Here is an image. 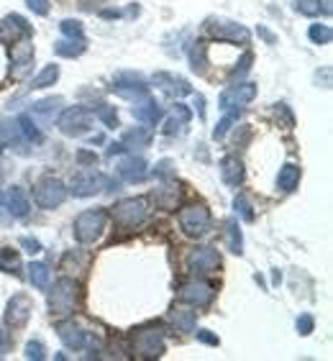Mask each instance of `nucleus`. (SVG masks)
<instances>
[{
	"label": "nucleus",
	"mask_w": 333,
	"mask_h": 361,
	"mask_svg": "<svg viewBox=\"0 0 333 361\" xmlns=\"http://www.w3.org/2000/svg\"><path fill=\"white\" fill-rule=\"evenodd\" d=\"M131 351L136 359H159L164 354V328L159 323L136 328L131 334Z\"/></svg>",
	"instance_id": "obj_1"
},
{
	"label": "nucleus",
	"mask_w": 333,
	"mask_h": 361,
	"mask_svg": "<svg viewBox=\"0 0 333 361\" xmlns=\"http://www.w3.org/2000/svg\"><path fill=\"white\" fill-rule=\"evenodd\" d=\"M47 302L52 315H70L77 305V298H80V287H77L75 279L62 277L56 279L54 287H47Z\"/></svg>",
	"instance_id": "obj_2"
},
{
	"label": "nucleus",
	"mask_w": 333,
	"mask_h": 361,
	"mask_svg": "<svg viewBox=\"0 0 333 361\" xmlns=\"http://www.w3.org/2000/svg\"><path fill=\"white\" fill-rule=\"evenodd\" d=\"M105 221H108V213H105L103 208L83 210V213L75 218V238L80 243H95L97 238L103 236Z\"/></svg>",
	"instance_id": "obj_3"
},
{
	"label": "nucleus",
	"mask_w": 333,
	"mask_h": 361,
	"mask_svg": "<svg viewBox=\"0 0 333 361\" xmlns=\"http://www.w3.org/2000/svg\"><path fill=\"white\" fill-rule=\"evenodd\" d=\"M146 216H149V202H146V197H126V200H121L113 208V221L126 231L139 228L141 223L146 221Z\"/></svg>",
	"instance_id": "obj_4"
},
{
	"label": "nucleus",
	"mask_w": 333,
	"mask_h": 361,
	"mask_svg": "<svg viewBox=\"0 0 333 361\" xmlns=\"http://www.w3.org/2000/svg\"><path fill=\"white\" fill-rule=\"evenodd\" d=\"M56 126L64 136H85L92 128V111L85 105H75V108H64L56 118Z\"/></svg>",
	"instance_id": "obj_5"
},
{
	"label": "nucleus",
	"mask_w": 333,
	"mask_h": 361,
	"mask_svg": "<svg viewBox=\"0 0 333 361\" xmlns=\"http://www.w3.org/2000/svg\"><path fill=\"white\" fill-rule=\"evenodd\" d=\"M56 334H59V341H62L67 348H75V351H80V348L90 346V351H95L97 348V338L92 334H87L80 323H75L72 318L67 320H59L56 323Z\"/></svg>",
	"instance_id": "obj_6"
},
{
	"label": "nucleus",
	"mask_w": 333,
	"mask_h": 361,
	"mask_svg": "<svg viewBox=\"0 0 333 361\" xmlns=\"http://www.w3.org/2000/svg\"><path fill=\"white\" fill-rule=\"evenodd\" d=\"M64 200H67V188H64L62 180L44 177V180L36 182V202H39V208L54 210V208H59Z\"/></svg>",
	"instance_id": "obj_7"
},
{
	"label": "nucleus",
	"mask_w": 333,
	"mask_h": 361,
	"mask_svg": "<svg viewBox=\"0 0 333 361\" xmlns=\"http://www.w3.org/2000/svg\"><path fill=\"white\" fill-rule=\"evenodd\" d=\"M113 92L123 100H141V97L149 95V87H146L144 77L136 75V72H119L113 75Z\"/></svg>",
	"instance_id": "obj_8"
},
{
	"label": "nucleus",
	"mask_w": 333,
	"mask_h": 361,
	"mask_svg": "<svg viewBox=\"0 0 333 361\" xmlns=\"http://www.w3.org/2000/svg\"><path fill=\"white\" fill-rule=\"evenodd\" d=\"M180 228L193 238L208 233L210 210L205 205H188L185 210H180Z\"/></svg>",
	"instance_id": "obj_9"
},
{
	"label": "nucleus",
	"mask_w": 333,
	"mask_h": 361,
	"mask_svg": "<svg viewBox=\"0 0 333 361\" xmlns=\"http://www.w3.org/2000/svg\"><path fill=\"white\" fill-rule=\"evenodd\" d=\"M208 34L218 42H231V44H249V31L236 21H229V18H210L208 21Z\"/></svg>",
	"instance_id": "obj_10"
},
{
	"label": "nucleus",
	"mask_w": 333,
	"mask_h": 361,
	"mask_svg": "<svg viewBox=\"0 0 333 361\" xmlns=\"http://www.w3.org/2000/svg\"><path fill=\"white\" fill-rule=\"evenodd\" d=\"M64 108V97L54 95V97H44V100H36L31 105V111H28V118L34 121L39 128H47L52 126L56 118H59V113Z\"/></svg>",
	"instance_id": "obj_11"
},
{
	"label": "nucleus",
	"mask_w": 333,
	"mask_h": 361,
	"mask_svg": "<svg viewBox=\"0 0 333 361\" xmlns=\"http://www.w3.org/2000/svg\"><path fill=\"white\" fill-rule=\"evenodd\" d=\"M105 188H111V180L100 172H92V169L77 172L75 180H72V195L75 197H90V195L100 192Z\"/></svg>",
	"instance_id": "obj_12"
},
{
	"label": "nucleus",
	"mask_w": 333,
	"mask_h": 361,
	"mask_svg": "<svg viewBox=\"0 0 333 361\" xmlns=\"http://www.w3.org/2000/svg\"><path fill=\"white\" fill-rule=\"evenodd\" d=\"M215 298V287L210 282H202V279H193V282H185L180 287V300L188 302L193 307H208Z\"/></svg>",
	"instance_id": "obj_13"
},
{
	"label": "nucleus",
	"mask_w": 333,
	"mask_h": 361,
	"mask_svg": "<svg viewBox=\"0 0 333 361\" xmlns=\"http://www.w3.org/2000/svg\"><path fill=\"white\" fill-rule=\"evenodd\" d=\"M257 97V85L254 82H238L234 87H226L218 97V103H221L223 111H234V108H243V105H249L251 100Z\"/></svg>",
	"instance_id": "obj_14"
},
{
	"label": "nucleus",
	"mask_w": 333,
	"mask_h": 361,
	"mask_svg": "<svg viewBox=\"0 0 333 361\" xmlns=\"http://www.w3.org/2000/svg\"><path fill=\"white\" fill-rule=\"evenodd\" d=\"M188 269L193 274H213L215 269H221V257L213 246H200L188 254Z\"/></svg>",
	"instance_id": "obj_15"
},
{
	"label": "nucleus",
	"mask_w": 333,
	"mask_h": 361,
	"mask_svg": "<svg viewBox=\"0 0 333 361\" xmlns=\"http://www.w3.org/2000/svg\"><path fill=\"white\" fill-rule=\"evenodd\" d=\"M11 62H13L11 75L16 80H23L31 72V67H34V47L28 42V36H23L21 42L13 44V49H11Z\"/></svg>",
	"instance_id": "obj_16"
},
{
	"label": "nucleus",
	"mask_w": 333,
	"mask_h": 361,
	"mask_svg": "<svg viewBox=\"0 0 333 361\" xmlns=\"http://www.w3.org/2000/svg\"><path fill=\"white\" fill-rule=\"evenodd\" d=\"M152 82L157 85L166 97H174V100H180V97H185V95L193 92V87H190L188 80H185V77L172 75V72H154Z\"/></svg>",
	"instance_id": "obj_17"
},
{
	"label": "nucleus",
	"mask_w": 333,
	"mask_h": 361,
	"mask_svg": "<svg viewBox=\"0 0 333 361\" xmlns=\"http://www.w3.org/2000/svg\"><path fill=\"white\" fill-rule=\"evenodd\" d=\"M31 310H34V302L28 295H13V300L8 302L6 307V323L11 328H23L31 318Z\"/></svg>",
	"instance_id": "obj_18"
},
{
	"label": "nucleus",
	"mask_w": 333,
	"mask_h": 361,
	"mask_svg": "<svg viewBox=\"0 0 333 361\" xmlns=\"http://www.w3.org/2000/svg\"><path fill=\"white\" fill-rule=\"evenodd\" d=\"M133 118L141 121L144 126H157L162 118H164V108H162L154 97H141V100H136V105H133Z\"/></svg>",
	"instance_id": "obj_19"
},
{
	"label": "nucleus",
	"mask_w": 333,
	"mask_h": 361,
	"mask_svg": "<svg viewBox=\"0 0 333 361\" xmlns=\"http://www.w3.org/2000/svg\"><path fill=\"white\" fill-rule=\"evenodd\" d=\"M119 177L126 182H144L146 180V161L141 159V157H136V154H131V157H126V159L119 161Z\"/></svg>",
	"instance_id": "obj_20"
},
{
	"label": "nucleus",
	"mask_w": 333,
	"mask_h": 361,
	"mask_svg": "<svg viewBox=\"0 0 333 361\" xmlns=\"http://www.w3.org/2000/svg\"><path fill=\"white\" fill-rule=\"evenodd\" d=\"M154 200H157V208L162 210H177L182 200V188L174 185L172 180H162V188L154 192Z\"/></svg>",
	"instance_id": "obj_21"
},
{
	"label": "nucleus",
	"mask_w": 333,
	"mask_h": 361,
	"mask_svg": "<svg viewBox=\"0 0 333 361\" xmlns=\"http://www.w3.org/2000/svg\"><path fill=\"white\" fill-rule=\"evenodd\" d=\"M221 177L229 188H238L243 182V164L238 157H223L221 159Z\"/></svg>",
	"instance_id": "obj_22"
},
{
	"label": "nucleus",
	"mask_w": 333,
	"mask_h": 361,
	"mask_svg": "<svg viewBox=\"0 0 333 361\" xmlns=\"http://www.w3.org/2000/svg\"><path fill=\"white\" fill-rule=\"evenodd\" d=\"M6 208L13 218H26L28 210H31V202H28L26 192L21 188H11L6 195Z\"/></svg>",
	"instance_id": "obj_23"
},
{
	"label": "nucleus",
	"mask_w": 333,
	"mask_h": 361,
	"mask_svg": "<svg viewBox=\"0 0 333 361\" xmlns=\"http://www.w3.org/2000/svg\"><path fill=\"white\" fill-rule=\"evenodd\" d=\"M87 42L85 39H62V42L54 44V54L64 56V59H75V56H83Z\"/></svg>",
	"instance_id": "obj_24"
},
{
	"label": "nucleus",
	"mask_w": 333,
	"mask_h": 361,
	"mask_svg": "<svg viewBox=\"0 0 333 361\" xmlns=\"http://www.w3.org/2000/svg\"><path fill=\"white\" fill-rule=\"evenodd\" d=\"M121 144L126 149H146V146L152 144V131L149 128H128L123 133V141Z\"/></svg>",
	"instance_id": "obj_25"
},
{
	"label": "nucleus",
	"mask_w": 333,
	"mask_h": 361,
	"mask_svg": "<svg viewBox=\"0 0 333 361\" xmlns=\"http://www.w3.org/2000/svg\"><path fill=\"white\" fill-rule=\"evenodd\" d=\"M226 249L231 251V254H243V236H241V228H238V221L236 218H231L229 223H226Z\"/></svg>",
	"instance_id": "obj_26"
},
{
	"label": "nucleus",
	"mask_w": 333,
	"mask_h": 361,
	"mask_svg": "<svg viewBox=\"0 0 333 361\" xmlns=\"http://www.w3.org/2000/svg\"><path fill=\"white\" fill-rule=\"evenodd\" d=\"M298 185H300V167H295V164H285L277 174V188L282 190V192H292Z\"/></svg>",
	"instance_id": "obj_27"
},
{
	"label": "nucleus",
	"mask_w": 333,
	"mask_h": 361,
	"mask_svg": "<svg viewBox=\"0 0 333 361\" xmlns=\"http://www.w3.org/2000/svg\"><path fill=\"white\" fill-rule=\"evenodd\" d=\"M0 271L6 274H21V254L11 246L0 249Z\"/></svg>",
	"instance_id": "obj_28"
},
{
	"label": "nucleus",
	"mask_w": 333,
	"mask_h": 361,
	"mask_svg": "<svg viewBox=\"0 0 333 361\" xmlns=\"http://www.w3.org/2000/svg\"><path fill=\"white\" fill-rule=\"evenodd\" d=\"M49 279H52V274H49L47 264H42V262H31V264H28V282H31L36 290H47Z\"/></svg>",
	"instance_id": "obj_29"
},
{
	"label": "nucleus",
	"mask_w": 333,
	"mask_h": 361,
	"mask_svg": "<svg viewBox=\"0 0 333 361\" xmlns=\"http://www.w3.org/2000/svg\"><path fill=\"white\" fill-rule=\"evenodd\" d=\"M59 80V67L56 64H47L42 67V72L31 80V87L34 90H44V87H54V82Z\"/></svg>",
	"instance_id": "obj_30"
},
{
	"label": "nucleus",
	"mask_w": 333,
	"mask_h": 361,
	"mask_svg": "<svg viewBox=\"0 0 333 361\" xmlns=\"http://www.w3.org/2000/svg\"><path fill=\"white\" fill-rule=\"evenodd\" d=\"M172 323L180 334H195V313L185 310V307H174L172 310Z\"/></svg>",
	"instance_id": "obj_31"
},
{
	"label": "nucleus",
	"mask_w": 333,
	"mask_h": 361,
	"mask_svg": "<svg viewBox=\"0 0 333 361\" xmlns=\"http://www.w3.org/2000/svg\"><path fill=\"white\" fill-rule=\"evenodd\" d=\"M16 126H18V133H21L26 141H31V144H39V141H42V131H39V126L28 118V116H21V118L16 121Z\"/></svg>",
	"instance_id": "obj_32"
},
{
	"label": "nucleus",
	"mask_w": 333,
	"mask_h": 361,
	"mask_svg": "<svg viewBox=\"0 0 333 361\" xmlns=\"http://www.w3.org/2000/svg\"><path fill=\"white\" fill-rule=\"evenodd\" d=\"M190 67H193V72H205V67H208V56H205V44L202 42L190 44Z\"/></svg>",
	"instance_id": "obj_33"
},
{
	"label": "nucleus",
	"mask_w": 333,
	"mask_h": 361,
	"mask_svg": "<svg viewBox=\"0 0 333 361\" xmlns=\"http://www.w3.org/2000/svg\"><path fill=\"white\" fill-rule=\"evenodd\" d=\"M87 262H90V257H87V254H83V251H70V254L62 259V269L64 271H75V269L85 271Z\"/></svg>",
	"instance_id": "obj_34"
},
{
	"label": "nucleus",
	"mask_w": 333,
	"mask_h": 361,
	"mask_svg": "<svg viewBox=\"0 0 333 361\" xmlns=\"http://www.w3.org/2000/svg\"><path fill=\"white\" fill-rule=\"evenodd\" d=\"M238 116H241V108H234V111H226V116H223V118H221V123L215 126L213 139H223V136L229 133L231 126L238 123Z\"/></svg>",
	"instance_id": "obj_35"
},
{
	"label": "nucleus",
	"mask_w": 333,
	"mask_h": 361,
	"mask_svg": "<svg viewBox=\"0 0 333 361\" xmlns=\"http://www.w3.org/2000/svg\"><path fill=\"white\" fill-rule=\"evenodd\" d=\"M92 113H95L97 118L103 121L108 128H119V113H116V108H113V105L100 103L97 108H92Z\"/></svg>",
	"instance_id": "obj_36"
},
{
	"label": "nucleus",
	"mask_w": 333,
	"mask_h": 361,
	"mask_svg": "<svg viewBox=\"0 0 333 361\" xmlns=\"http://www.w3.org/2000/svg\"><path fill=\"white\" fill-rule=\"evenodd\" d=\"M308 36H310L313 44H331L333 31H331V26H326V23H313Z\"/></svg>",
	"instance_id": "obj_37"
},
{
	"label": "nucleus",
	"mask_w": 333,
	"mask_h": 361,
	"mask_svg": "<svg viewBox=\"0 0 333 361\" xmlns=\"http://www.w3.org/2000/svg\"><path fill=\"white\" fill-rule=\"evenodd\" d=\"M59 31H62L67 39H83V23L75 21V18H64L62 23H59Z\"/></svg>",
	"instance_id": "obj_38"
},
{
	"label": "nucleus",
	"mask_w": 333,
	"mask_h": 361,
	"mask_svg": "<svg viewBox=\"0 0 333 361\" xmlns=\"http://www.w3.org/2000/svg\"><path fill=\"white\" fill-rule=\"evenodd\" d=\"M23 356L31 361H42L47 359V348H44L42 341H28L26 348H23Z\"/></svg>",
	"instance_id": "obj_39"
},
{
	"label": "nucleus",
	"mask_w": 333,
	"mask_h": 361,
	"mask_svg": "<svg viewBox=\"0 0 333 361\" xmlns=\"http://www.w3.org/2000/svg\"><path fill=\"white\" fill-rule=\"evenodd\" d=\"M16 139H18V126L13 121H0V144L6 146Z\"/></svg>",
	"instance_id": "obj_40"
},
{
	"label": "nucleus",
	"mask_w": 333,
	"mask_h": 361,
	"mask_svg": "<svg viewBox=\"0 0 333 361\" xmlns=\"http://www.w3.org/2000/svg\"><path fill=\"white\" fill-rule=\"evenodd\" d=\"M295 11L303 16H320V0H295Z\"/></svg>",
	"instance_id": "obj_41"
},
{
	"label": "nucleus",
	"mask_w": 333,
	"mask_h": 361,
	"mask_svg": "<svg viewBox=\"0 0 333 361\" xmlns=\"http://www.w3.org/2000/svg\"><path fill=\"white\" fill-rule=\"evenodd\" d=\"M251 62H254V54H251V51H243L241 59L236 62V70H231V80H238V77L246 75V72L251 70Z\"/></svg>",
	"instance_id": "obj_42"
},
{
	"label": "nucleus",
	"mask_w": 333,
	"mask_h": 361,
	"mask_svg": "<svg viewBox=\"0 0 333 361\" xmlns=\"http://www.w3.org/2000/svg\"><path fill=\"white\" fill-rule=\"evenodd\" d=\"M234 208H236V213H238V216H241L246 223L254 221V208H251L249 200H246L243 195H236V200H234Z\"/></svg>",
	"instance_id": "obj_43"
},
{
	"label": "nucleus",
	"mask_w": 333,
	"mask_h": 361,
	"mask_svg": "<svg viewBox=\"0 0 333 361\" xmlns=\"http://www.w3.org/2000/svg\"><path fill=\"white\" fill-rule=\"evenodd\" d=\"M154 177H159V180H172V177H174V164H172V159L157 161V167H154Z\"/></svg>",
	"instance_id": "obj_44"
},
{
	"label": "nucleus",
	"mask_w": 333,
	"mask_h": 361,
	"mask_svg": "<svg viewBox=\"0 0 333 361\" xmlns=\"http://www.w3.org/2000/svg\"><path fill=\"white\" fill-rule=\"evenodd\" d=\"M169 118H174L177 123H182V126H188V123H190V118H193V113H190L188 105L177 103V105L172 108V116H169Z\"/></svg>",
	"instance_id": "obj_45"
},
{
	"label": "nucleus",
	"mask_w": 333,
	"mask_h": 361,
	"mask_svg": "<svg viewBox=\"0 0 333 361\" xmlns=\"http://www.w3.org/2000/svg\"><path fill=\"white\" fill-rule=\"evenodd\" d=\"M274 116H277V121H279V123H285L287 128H292V126H295V118H292L290 108H287L285 103L274 105Z\"/></svg>",
	"instance_id": "obj_46"
},
{
	"label": "nucleus",
	"mask_w": 333,
	"mask_h": 361,
	"mask_svg": "<svg viewBox=\"0 0 333 361\" xmlns=\"http://www.w3.org/2000/svg\"><path fill=\"white\" fill-rule=\"evenodd\" d=\"M295 326H298V334H300V336H310V334H313V328H315V320H313V315L303 313V315L298 318V323H295Z\"/></svg>",
	"instance_id": "obj_47"
},
{
	"label": "nucleus",
	"mask_w": 333,
	"mask_h": 361,
	"mask_svg": "<svg viewBox=\"0 0 333 361\" xmlns=\"http://www.w3.org/2000/svg\"><path fill=\"white\" fill-rule=\"evenodd\" d=\"M18 243H21V249H26L28 254H31V257H34V254H42V241H36V238L23 236Z\"/></svg>",
	"instance_id": "obj_48"
},
{
	"label": "nucleus",
	"mask_w": 333,
	"mask_h": 361,
	"mask_svg": "<svg viewBox=\"0 0 333 361\" xmlns=\"http://www.w3.org/2000/svg\"><path fill=\"white\" fill-rule=\"evenodd\" d=\"M28 11H34L36 16H47L49 13V0H26Z\"/></svg>",
	"instance_id": "obj_49"
},
{
	"label": "nucleus",
	"mask_w": 333,
	"mask_h": 361,
	"mask_svg": "<svg viewBox=\"0 0 333 361\" xmlns=\"http://www.w3.org/2000/svg\"><path fill=\"white\" fill-rule=\"evenodd\" d=\"M198 341L208 343V346H218V343H221V341H218V336H213L210 331H198Z\"/></svg>",
	"instance_id": "obj_50"
},
{
	"label": "nucleus",
	"mask_w": 333,
	"mask_h": 361,
	"mask_svg": "<svg viewBox=\"0 0 333 361\" xmlns=\"http://www.w3.org/2000/svg\"><path fill=\"white\" fill-rule=\"evenodd\" d=\"M11 351V336L6 331H0V356H6Z\"/></svg>",
	"instance_id": "obj_51"
},
{
	"label": "nucleus",
	"mask_w": 333,
	"mask_h": 361,
	"mask_svg": "<svg viewBox=\"0 0 333 361\" xmlns=\"http://www.w3.org/2000/svg\"><path fill=\"white\" fill-rule=\"evenodd\" d=\"M77 161H80V164H95L97 157L92 152H80L77 154Z\"/></svg>",
	"instance_id": "obj_52"
},
{
	"label": "nucleus",
	"mask_w": 333,
	"mask_h": 361,
	"mask_svg": "<svg viewBox=\"0 0 333 361\" xmlns=\"http://www.w3.org/2000/svg\"><path fill=\"white\" fill-rule=\"evenodd\" d=\"M257 34L262 36V39H264V42H267V44H274V42H277V36L272 34V31H267V28H264V26H259V28H257Z\"/></svg>",
	"instance_id": "obj_53"
},
{
	"label": "nucleus",
	"mask_w": 333,
	"mask_h": 361,
	"mask_svg": "<svg viewBox=\"0 0 333 361\" xmlns=\"http://www.w3.org/2000/svg\"><path fill=\"white\" fill-rule=\"evenodd\" d=\"M126 146L123 144H108V157H116V154H123Z\"/></svg>",
	"instance_id": "obj_54"
},
{
	"label": "nucleus",
	"mask_w": 333,
	"mask_h": 361,
	"mask_svg": "<svg viewBox=\"0 0 333 361\" xmlns=\"http://www.w3.org/2000/svg\"><path fill=\"white\" fill-rule=\"evenodd\" d=\"M195 105H198V111H200V118H205V111H202V105H205V100H202L200 95L195 97Z\"/></svg>",
	"instance_id": "obj_55"
},
{
	"label": "nucleus",
	"mask_w": 333,
	"mask_h": 361,
	"mask_svg": "<svg viewBox=\"0 0 333 361\" xmlns=\"http://www.w3.org/2000/svg\"><path fill=\"white\" fill-rule=\"evenodd\" d=\"M119 11H103V18H119Z\"/></svg>",
	"instance_id": "obj_56"
},
{
	"label": "nucleus",
	"mask_w": 333,
	"mask_h": 361,
	"mask_svg": "<svg viewBox=\"0 0 333 361\" xmlns=\"http://www.w3.org/2000/svg\"><path fill=\"white\" fill-rule=\"evenodd\" d=\"M272 282H274V285H279V282H282V274H279V269H274V274H272Z\"/></svg>",
	"instance_id": "obj_57"
},
{
	"label": "nucleus",
	"mask_w": 333,
	"mask_h": 361,
	"mask_svg": "<svg viewBox=\"0 0 333 361\" xmlns=\"http://www.w3.org/2000/svg\"><path fill=\"white\" fill-rule=\"evenodd\" d=\"M0 154H3V144H0Z\"/></svg>",
	"instance_id": "obj_58"
},
{
	"label": "nucleus",
	"mask_w": 333,
	"mask_h": 361,
	"mask_svg": "<svg viewBox=\"0 0 333 361\" xmlns=\"http://www.w3.org/2000/svg\"><path fill=\"white\" fill-rule=\"evenodd\" d=\"M0 202H3V195H0Z\"/></svg>",
	"instance_id": "obj_59"
}]
</instances>
